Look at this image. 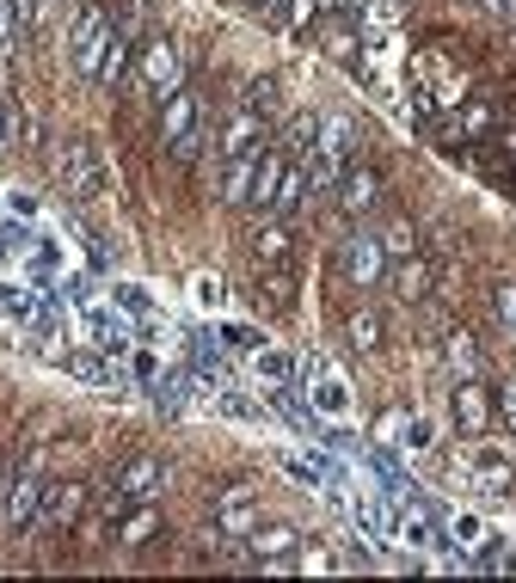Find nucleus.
<instances>
[{
  "mask_svg": "<svg viewBox=\"0 0 516 583\" xmlns=\"http://www.w3.org/2000/svg\"><path fill=\"white\" fill-rule=\"evenodd\" d=\"M56 184H62L74 203H111L117 197V179H111L105 153H99L93 141H68V148L56 153Z\"/></svg>",
  "mask_w": 516,
  "mask_h": 583,
  "instance_id": "nucleus-1",
  "label": "nucleus"
},
{
  "mask_svg": "<svg viewBox=\"0 0 516 583\" xmlns=\"http://www.w3.org/2000/svg\"><path fill=\"white\" fill-rule=\"evenodd\" d=\"M259 307L289 313L296 307V264H259Z\"/></svg>",
  "mask_w": 516,
  "mask_h": 583,
  "instance_id": "nucleus-21",
  "label": "nucleus"
},
{
  "mask_svg": "<svg viewBox=\"0 0 516 583\" xmlns=\"http://www.w3.org/2000/svg\"><path fill=\"white\" fill-rule=\"evenodd\" d=\"M129 368H136V381H148V387L167 375V368H160V356L154 351H136V344H129Z\"/></svg>",
  "mask_w": 516,
  "mask_h": 583,
  "instance_id": "nucleus-44",
  "label": "nucleus"
},
{
  "mask_svg": "<svg viewBox=\"0 0 516 583\" xmlns=\"http://www.w3.org/2000/svg\"><path fill=\"white\" fill-rule=\"evenodd\" d=\"M308 405H313V418H320V424L351 418V381H344L326 356H313V363H308Z\"/></svg>",
  "mask_w": 516,
  "mask_h": 583,
  "instance_id": "nucleus-7",
  "label": "nucleus"
},
{
  "mask_svg": "<svg viewBox=\"0 0 516 583\" xmlns=\"http://www.w3.org/2000/svg\"><path fill=\"white\" fill-rule=\"evenodd\" d=\"M289 565L301 571V578H326V571H344L351 559L344 552H332V540H313V547H296V559Z\"/></svg>",
  "mask_w": 516,
  "mask_h": 583,
  "instance_id": "nucleus-32",
  "label": "nucleus"
},
{
  "mask_svg": "<svg viewBox=\"0 0 516 583\" xmlns=\"http://www.w3.org/2000/svg\"><path fill=\"white\" fill-rule=\"evenodd\" d=\"M301 535L283 528V522H259L246 540H240V565H265V559H296Z\"/></svg>",
  "mask_w": 516,
  "mask_h": 583,
  "instance_id": "nucleus-14",
  "label": "nucleus"
},
{
  "mask_svg": "<svg viewBox=\"0 0 516 583\" xmlns=\"http://www.w3.org/2000/svg\"><path fill=\"white\" fill-rule=\"evenodd\" d=\"M449 363H455V375H461V381H473V375H480V344H473V332H461V325L449 332Z\"/></svg>",
  "mask_w": 516,
  "mask_h": 583,
  "instance_id": "nucleus-34",
  "label": "nucleus"
},
{
  "mask_svg": "<svg viewBox=\"0 0 516 583\" xmlns=\"http://www.w3.org/2000/svg\"><path fill=\"white\" fill-rule=\"evenodd\" d=\"M400 19H406V0H363V7H357V31H363V37H393Z\"/></svg>",
  "mask_w": 516,
  "mask_h": 583,
  "instance_id": "nucleus-28",
  "label": "nucleus"
},
{
  "mask_svg": "<svg viewBox=\"0 0 516 583\" xmlns=\"http://www.w3.org/2000/svg\"><path fill=\"white\" fill-rule=\"evenodd\" d=\"M376 240L388 245V259H412V252H418V228H412L406 215H388L376 228Z\"/></svg>",
  "mask_w": 516,
  "mask_h": 583,
  "instance_id": "nucleus-33",
  "label": "nucleus"
},
{
  "mask_svg": "<svg viewBox=\"0 0 516 583\" xmlns=\"http://www.w3.org/2000/svg\"><path fill=\"white\" fill-rule=\"evenodd\" d=\"M326 56H332V61H344V68H351V61L363 56V31L339 25V31H332V37H326Z\"/></svg>",
  "mask_w": 516,
  "mask_h": 583,
  "instance_id": "nucleus-39",
  "label": "nucleus"
},
{
  "mask_svg": "<svg viewBox=\"0 0 516 583\" xmlns=\"http://www.w3.org/2000/svg\"><path fill=\"white\" fill-rule=\"evenodd\" d=\"M191 295H197V307H209V313H216V307H221V295H228V289H221V276H197V283H191Z\"/></svg>",
  "mask_w": 516,
  "mask_h": 583,
  "instance_id": "nucleus-46",
  "label": "nucleus"
},
{
  "mask_svg": "<svg viewBox=\"0 0 516 583\" xmlns=\"http://www.w3.org/2000/svg\"><path fill=\"white\" fill-rule=\"evenodd\" d=\"M197 117H204V92H191V87L167 92V99H160V148H179Z\"/></svg>",
  "mask_w": 516,
  "mask_h": 583,
  "instance_id": "nucleus-13",
  "label": "nucleus"
},
{
  "mask_svg": "<svg viewBox=\"0 0 516 583\" xmlns=\"http://www.w3.org/2000/svg\"><path fill=\"white\" fill-rule=\"evenodd\" d=\"M111 307H117L124 320H136V325L160 320V301H154V289H148V283H111Z\"/></svg>",
  "mask_w": 516,
  "mask_h": 583,
  "instance_id": "nucleus-26",
  "label": "nucleus"
},
{
  "mask_svg": "<svg viewBox=\"0 0 516 583\" xmlns=\"http://www.w3.org/2000/svg\"><path fill=\"white\" fill-rule=\"evenodd\" d=\"M259 153H265V148H252V153H240V160L221 167V203H228V209H246L252 179H259Z\"/></svg>",
  "mask_w": 516,
  "mask_h": 583,
  "instance_id": "nucleus-25",
  "label": "nucleus"
},
{
  "mask_svg": "<svg viewBox=\"0 0 516 583\" xmlns=\"http://www.w3.org/2000/svg\"><path fill=\"white\" fill-rule=\"evenodd\" d=\"M19 148V99L13 92H0V153Z\"/></svg>",
  "mask_w": 516,
  "mask_h": 583,
  "instance_id": "nucleus-40",
  "label": "nucleus"
},
{
  "mask_svg": "<svg viewBox=\"0 0 516 583\" xmlns=\"http://www.w3.org/2000/svg\"><path fill=\"white\" fill-rule=\"evenodd\" d=\"M332 197H339V209H344V215H357V221H363V215H376V209H381V197H388V184H381V172H376V167H363V160H351Z\"/></svg>",
  "mask_w": 516,
  "mask_h": 583,
  "instance_id": "nucleus-9",
  "label": "nucleus"
},
{
  "mask_svg": "<svg viewBox=\"0 0 516 583\" xmlns=\"http://www.w3.org/2000/svg\"><path fill=\"white\" fill-rule=\"evenodd\" d=\"M492 412H498L504 424L516 430V381H511V387H498V393H492Z\"/></svg>",
  "mask_w": 516,
  "mask_h": 583,
  "instance_id": "nucleus-49",
  "label": "nucleus"
},
{
  "mask_svg": "<svg viewBox=\"0 0 516 583\" xmlns=\"http://www.w3.org/2000/svg\"><path fill=\"white\" fill-rule=\"evenodd\" d=\"M431 289H437V276H431L424 252H412V259H393V295H400L406 307L431 301Z\"/></svg>",
  "mask_w": 516,
  "mask_h": 583,
  "instance_id": "nucleus-22",
  "label": "nucleus"
},
{
  "mask_svg": "<svg viewBox=\"0 0 516 583\" xmlns=\"http://www.w3.org/2000/svg\"><path fill=\"white\" fill-rule=\"evenodd\" d=\"M259 25H271V31H283V13H289V0H240Z\"/></svg>",
  "mask_w": 516,
  "mask_h": 583,
  "instance_id": "nucleus-41",
  "label": "nucleus"
},
{
  "mask_svg": "<svg viewBox=\"0 0 516 583\" xmlns=\"http://www.w3.org/2000/svg\"><path fill=\"white\" fill-rule=\"evenodd\" d=\"M277 467L296 479V485H308V491H332L326 485V467H320V455H313V448H283Z\"/></svg>",
  "mask_w": 516,
  "mask_h": 583,
  "instance_id": "nucleus-30",
  "label": "nucleus"
},
{
  "mask_svg": "<svg viewBox=\"0 0 516 583\" xmlns=\"http://www.w3.org/2000/svg\"><path fill=\"white\" fill-rule=\"evenodd\" d=\"M240 105H252L259 117H277V111H283V87H277L271 75H259V80L246 87V99H240Z\"/></svg>",
  "mask_w": 516,
  "mask_h": 583,
  "instance_id": "nucleus-36",
  "label": "nucleus"
},
{
  "mask_svg": "<svg viewBox=\"0 0 516 583\" xmlns=\"http://www.w3.org/2000/svg\"><path fill=\"white\" fill-rule=\"evenodd\" d=\"M252 375L265 387H289V375H296V351H283V344H259L252 351Z\"/></svg>",
  "mask_w": 516,
  "mask_h": 583,
  "instance_id": "nucleus-29",
  "label": "nucleus"
},
{
  "mask_svg": "<svg viewBox=\"0 0 516 583\" xmlns=\"http://www.w3.org/2000/svg\"><path fill=\"white\" fill-rule=\"evenodd\" d=\"M136 80L154 92V99L179 92V87H185V49L172 44V37H154L148 49H136Z\"/></svg>",
  "mask_w": 516,
  "mask_h": 583,
  "instance_id": "nucleus-5",
  "label": "nucleus"
},
{
  "mask_svg": "<svg viewBox=\"0 0 516 583\" xmlns=\"http://www.w3.org/2000/svg\"><path fill=\"white\" fill-rule=\"evenodd\" d=\"M87 498H93V491L80 485V479H62V485H49L44 491V510H37V535H62V528H74L80 522V510H87Z\"/></svg>",
  "mask_w": 516,
  "mask_h": 583,
  "instance_id": "nucleus-10",
  "label": "nucleus"
},
{
  "mask_svg": "<svg viewBox=\"0 0 516 583\" xmlns=\"http://www.w3.org/2000/svg\"><path fill=\"white\" fill-rule=\"evenodd\" d=\"M252 264H296V233L283 215H259L252 228Z\"/></svg>",
  "mask_w": 516,
  "mask_h": 583,
  "instance_id": "nucleus-16",
  "label": "nucleus"
},
{
  "mask_svg": "<svg viewBox=\"0 0 516 583\" xmlns=\"http://www.w3.org/2000/svg\"><path fill=\"white\" fill-rule=\"evenodd\" d=\"M339 271H344L351 289H381L388 271H393V259H388V245H381L376 233H351V240L339 245Z\"/></svg>",
  "mask_w": 516,
  "mask_h": 583,
  "instance_id": "nucleus-3",
  "label": "nucleus"
},
{
  "mask_svg": "<svg viewBox=\"0 0 516 583\" xmlns=\"http://www.w3.org/2000/svg\"><path fill=\"white\" fill-rule=\"evenodd\" d=\"M320 123H326L320 111H296V117L283 123V141H277V148L289 153V160H308L313 141H320Z\"/></svg>",
  "mask_w": 516,
  "mask_h": 583,
  "instance_id": "nucleus-27",
  "label": "nucleus"
},
{
  "mask_svg": "<svg viewBox=\"0 0 516 583\" xmlns=\"http://www.w3.org/2000/svg\"><path fill=\"white\" fill-rule=\"evenodd\" d=\"M504 148H511V153H516V129H504Z\"/></svg>",
  "mask_w": 516,
  "mask_h": 583,
  "instance_id": "nucleus-51",
  "label": "nucleus"
},
{
  "mask_svg": "<svg viewBox=\"0 0 516 583\" xmlns=\"http://www.w3.org/2000/svg\"><path fill=\"white\" fill-rule=\"evenodd\" d=\"M301 203H308V160H289V167H283V184H277V203H271V215H283V221H289Z\"/></svg>",
  "mask_w": 516,
  "mask_h": 583,
  "instance_id": "nucleus-31",
  "label": "nucleus"
},
{
  "mask_svg": "<svg viewBox=\"0 0 516 583\" xmlns=\"http://www.w3.org/2000/svg\"><path fill=\"white\" fill-rule=\"evenodd\" d=\"M111 37H117V19H111V7H99V0H80L74 19H68V61H74V75L99 80V61H105Z\"/></svg>",
  "mask_w": 516,
  "mask_h": 583,
  "instance_id": "nucleus-2",
  "label": "nucleus"
},
{
  "mask_svg": "<svg viewBox=\"0 0 516 583\" xmlns=\"http://www.w3.org/2000/svg\"><path fill=\"white\" fill-rule=\"evenodd\" d=\"M0 491H7V455H0Z\"/></svg>",
  "mask_w": 516,
  "mask_h": 583,
  "instance_id": "nucleus-52",
  "label": "nucleus"
},
{
  "mask_svg": "<svg viewBox=\"0 0 516 583\" xmlns=\"http://www.w3.org/2000/svg\"><path fill=\"white\" fill-rule=\"evenodd\" d=\"M44 491H49L44 460H25V467L7 479V491H0V522H7V528H32L37 510H44Z\"/></svg>",
  "mask_w": 516,
  "mask_h": 583,
  "instance_id": "nucleus-4",
  "label": "nucleus"
},
{
  "mask_svg": "<svg viewBox=\"0 0 516 583\" xmlns=\"http://www.w3.org/2000/svg\"><path fill=\"white\" fill-rule=\"evenodd\" d=\"M485 535H492V528H485V516H473V510H461V516H449V540L455 547H485Z\"/></svg>",
  "mask_w": 516,
  "mask_h": 583,
  "instance_id": "nucleus-37",
  "label": "nucleus"
},
{
  "mask_svg": "<svg viewBox=\"0 0 516 583\" xmlns=\"http://www.w3.org/2000/svg\"><path fill=\"white\" fill-rule=\"evenodd\" d=\"M49 295L37 289V283H0V313H7V320H19V325H32L37 313H49Z\"/></svg>",
  "mask_w": 516,
  "mask_h": 583,
  "instance_id": "nucleus-23",
  "label": "nucleus"
},
{
  "mask_svg": "<svg viewBox=\"0 0 516 583\" xmlns=\"http://www.w3.org/2000/svg\"><path fill=\"white\" fill-rule=\"evenodd\" d=\"M461 473H468L480 491L504 498V491L516 485V448H492V443H480V436H473V448H461Z\"/></svg>",
  "mask_w": 516,
  "mask_h": 583,
  "instance_id": "nucleus-6",
  "label": "nucleus"
},
{
  "mask_svg": "<svg viewBox=\"0 0 516 583\" xmlns=\"http://www.w3.org/2000/svg\"><path fill=\"white\" fill-rule=\"evenodd\" d=\"M320 19V0H289V13H283V31H308Z\"/></svg>",
  "mask_w": 516,
  "mask_h": 583,
  "instance_id": "nucleus-45",
  "label": "nucleus"
},
{
  "mask_svg": "<svg viewBox=\"0 0 516 583\" xmlns=\"http://www.w3.org/2000/svg\"><path fill=\"white\" fill-rule=\"evenodd\" d=\"M68 363V375H74V381H87V387H99V393H117V387H124V375H117V356L111 351H68L62 356Z\"/></svg>",
  "mask_w": 516,
  "mask_h": 583,
  "instance_id": "nucleus-18",
  "label": "nucleus"
},
{
  "mask_svg": "<svg viewBox=\"0 0 516 583\" xmlns=\"http://www.w3.org/2000/svg\"><path fill=\"white\" fill-rule=\"evenodd\" d=\"M160 528H167V522H160L154 498H141V504H129L124 516L111 522V540H117V547H148V540H160Z\"/></svg>",
  "mask_w": 516,
  "mask_h": 583,
  "instance_id": "nucleus-19",
  "label": "nucleus"
},
{
  "mask_svg": "<svg viewBox=\"0 0 516 583\" xmlns=\"http://www.w3.org/2000/svg\"><path fill=\"white\" fill-rule=\"evenodd\" d=\"M0 203H7V215H13V221H37V215H44V203H37L32 191H7Z\"/></svg>",
  "mask_w": 516,
  "mask_h": 583,
  "instance_id": "nucleus-42",
  "label": "nucleus"
},
{
  "mask_svg": "<svg viewBox=\"0 0 516 583\" xmlns=\"http://www.w3.org/2000/svg\"><path fill=\"white\" fill-rule=\"evenodd\" d=\"M44 7H49V0H7V25H13V37H37Z\"/></svg>",
  "mask_w": 516,
  "mask_h": 583,
  "instance_id": "nucleus-35",
  "label": "nucleus"
},
{
  "mask_svg": "<svg viewBox=\"0 0 516 583\" xmlns=\"http://www.w3.org/2000/svg\"><path fill=\"white\" fill-rule=\"evenodd\" d=\"M320 13H357V0H320Z\"/></svg>",
  "mask_w": 516,
  "mask_h": 583,
  "instance_id": "nucleus-50",
  "label": "nucleus"
},
{
  "mask_svg": "<svg viewBox=\"0 0 516 583\" xmlns=\"http://www.w3.org/2000/svg\"><path fill=\"white\" fill-rule=\"evenodd\" d=\"M449 418H455V430H461L468 443L492 430V418H498V412H492V393H485V381H480V375L455 387V399H449Z\"/></svg>",
  "mask_w": 516,
  "mask_h": 583,
  "instance_id": "nucleus-12",
  "label": "nucleus"
},
{
  "mask_svg": "<svg viewBox=\"0 0 516 583\" xmlns=\"http://www.w3.org/2000/svg\"><path fill=\"white\" fill-rule=\"evenodd\" d=\"M344 338H351V351L357 356H381V338H388L381 332V313L369 301H357L351 313H344Z\"/></svg>",
  "mask_w": 516,
  "mask_h": 583,
  "instance_id": "nucleus-24",
  "label": "nucleus"
},
{
  "mask_svg": "<svg viewBox=\"0 0 516 583\" xmlns=\"http://www.w3.org/2000/svg\"><path fill=\"white\" fill-rule=\"evenodd\" d=\"M283 167H289V153H283L277 141H265V153H259V179H252V197H246L252 215H271V203H277V184H283Z\"/></svg>",
  "mask_w": 516,
  "mask_h": 583,
  "instance_id": "nucleus-20",
  "label": "nucleus"
},
{
  "mask_svg": "<svg viewBox=\"0 0 516 583\" xmlns=\"http://www.w3.org/2000/svg\"><path fill=\"white\" fill-rule=\"evenodd\" d=\"M80 338H87V344H99V351H111V356H129V320L111 301L105 307H99V301L80 307Z\"/></svg>",
  "mask_w": 516,
  "mask_h": 583,
  "instance_id": "nucleus-11",
  "label": "nucleus"
},
{
  "mask_svg": "<svg viewBox=\"0 0 516 583\" xmlns=\"http://www.w3.org/2000/svg\"><path fill=\"white\" fill-rule=\"evenodd\" d=\"M492 307H498V320L516 332V283H498V289H492Z\"/></svg>",
  "mask_w": 516,
  "mask_h": 583,
  "instance_id": "nucleus-47",
  "label": "nucleus"
},
{
  "mask_svg": "<svg viewBox=\"0 0 516 583\" xmlns=\"http://www.w3.org/2000/svg\"><path fill=\"white\" fill-rule=\"evenodd\" d=\"M216 528H221L228 540H246L252 528H259V498H252L246 485L221 491V498H216Z\"/></svg>",
  "mask_w": 516,
  "mask_h": 583,
  "instance_id": "nucleus-17",
  "label": "nucleus"
},
{
  "mask_svg": "<svg viewBox=\"0 0 516 583\" xmlns=\"http://www.w3.org/2000/svg\"><path fill=\"white\" fill-rule=\"evenodd\" d=\"M117 491H124V498H160V491H167V460L160 455H129L124 467H117Z\"/></svg>",
  "mask_w": 516,
  "mask_h": 583,
  "instance_id": "nucleus-15",
  "label": "nucleus"
},
{
  "mask_svg": "<svg viewBox=\"0 0 516 583\" xmlns=\"http://www.w3.org/2000/svg\"><path fill=\"white\" fill-rule=\"evenodd\" d=\"M265 129H271V117H259L252 105H234V111H228V123L216 129V160L228 167V160H240V153L265 148Z\"/></svg>",
  "mask_w": 516,
  "mask_h": 583,
  "instance_id": "nucleus-8",
  "label": "nucleus"
},
{
  "mask_svg": "<svg viewBox=\"0 0 516 583\" xmlns=\"http://www.w3.org/2000/svg\"><path fill=\"white\" fill-rule=\"evenodd\" d=\"M216 338H221V351H259V344H265V332H259V325H246V320H228V325H216Z\"/></svg>",
  "mask_w": 516,
  "mask_h": 583,
  "instance_id": "nucleus-38",
  "label": "nucleus"
},
{
  "mask_svg": "<svg viewBox=\"0 0 516 583\" xmlns=\"http://www.w3.org/2000/svg\"><path fill=\"white\" fill-rule=\"evenodd\" d=\"M400 448H406V455H424V448H431V424H424V418H406V424H400Z\"/></svg>",
  "mask_w": 516,
  "mask_h": 583,
  "instance_id": "nucleus-43",
  "label": "nucleus"
},
{
  "mask_svg": "<svg viewBox=\"0 0 516 583\" xmlns=\"http://www.w3.org/2000/svg\"><path fill=\"white\" fill-rule=\"evenodd\" d=\"M400 424H406V412H381V418H376V443L393 448V443H400Z\"/></svg>",
  "mask_w": 516,
  "mask_h": 583,
  "instance_id": "nucleus-48",
  "label": "nucleus"
}]
</instances>
